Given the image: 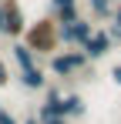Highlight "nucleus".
I'll return each instance as SVG.
<instances>
[{"mask_svg":"<svg viewBox=\"0 0 121 124\" xmlns=\"http://www.w3.org/2000/svg\"><path fill=\"white\" fill-rule=\"evenodd\" d=\"M20 44H24L27 50H34L37 57H54L60 50V23L54 20L51 14H47V17H37V20L27 23Z\"/></svg>","mask_w":121,"mask_h":124,"instance_id":"obj_1","label":"nucleus"},{"mask_svg":"<svg viewBox=\"0 0 121 124\" xmlns=\"http://www.w3.org/2000/svg\"><path fill=\"white\" fill-rule=\"evenodd\" d=\"M27 14L20 7V0H0V37L7 40H20L27 30Z\"/></svg>","mask_w":121,"mask_h":124,"instance_id":"obj_2","label":"nucleus"},{"mask_svg":"<svg viewBox=\"0 0 121 124\" xmlns=\"http://www.w3.org/2000/svg\"><path fill=\"white\" fill-rule=\"evenodd\" d=\"M87 64H91V61L84 57V50H78V47H71V50H57L54 57H47V67H51L54 77H74V74H81Z\"/></svg>","mask_w":121,"mask_h":124,"instance_id":"obj_3","label":"nucleus"},{"mask_svg":"<svg viewBox=\"0 0 121 124\" xmlns=\"http://www.w3.org/2000/svg\"><path fill=\"white\" fill-rule=\"evenodd\" d=\"M94 34V23H91V17H78L74 23H64L60 27V47H84V40Z\"/></svg>","mask_w":121,"mask_h":124,"instance_id":"obj_4","label":"nucleus"},{"mask_svg":"<svg viewBox=\"0 0 121 124\" xmlns=\"http://www.w3.org/2000/svg\"><path fill=\"white\" fill-rule=\"evenodd\" d=\"M34 114H37L40 124L54 121V117H64V91L60 87H44V101L37 104Z\"/></svg>","mask_w":121,"mask_h":124,"instance_id":"obj_5","label":"nucleus"},{"mask_svg":"<svg viewBox=\"0 0 121 124\" xmlns=\"http://www.w3.org/2000/svg\"><path fill=\"white\" fill-rule=\"evenodd\" d=\"M111 47H114L111 34H108L104 27H94V34L84 40L81 50H84V57H87V61H101V57H108V54H111Z\"/></svg>","mask_w":121,"mask_h":124,"instance_id":"obj_6","label":"nucleus"},{"mask_svg":"<svg viewBox=\"0 0 121 124\" xmlns=\"http://www.w3.org/2000/svg\"><path fill=\"white\" fill-rule=\"evenodd\" d=\"M51 17L64 27V23H74L81 17V10H78V0H51Z\"/></svg>","mask_w":121,"mask_h":124,"instance_id":"obj_7","label":"nucleus"},{"mask_svg":"<svg viewBox=\"0 0 121 124\" xmlns=\"http://www.w3.org/2000/svg\"><path fill=\"white\" fill-rule=\"evenodd\" d=\"M10 57H14V64H17V74L40 67V64H37V54H34V50H27L20 40H10Z\"/></svg>","mask_w":121,"mask_h":124,"instance_id":"obj_8","label":"nucleus"},{"mask_svg":"<svg viewBox=\"0 0 121 124\" xmlns=\"http://www.w3.org/2000/svg\"><path fill=\"white\" fill-rule=\"evenodd\" d=\"M87 114V104L81 94H64V117L67 121H74V117H84Z\"/></svg>","mask_w":121,"mask_h":124,"instance_id":"obj_9","label":"nucleus"},{"mask_svg":"<svg viewBox=\"0 0 121 124\" xmlns=\"http://www.w3.org/2000/svg\"><path fill=\"white\" fill-rule=\"evenodd\" d=\"M20 84L27 87V91H44L47 87V74H44V67H34V70H24V74H17Z\"/></svg>","mask_w":121,"mask_h":124,"instance_id":"obj_10","label":"nucleus"},{"mask_svg":"<svg viewBox=\"0 0 121 124\" xmlns=\"http://www.w3.org/2000/svg\"><path fill=\"white\" fill-rule=\"evenodd\" d=\"M87 10L94 20H111L114 14V0H87Z\"/></svg>","mask_w":121,"mask_h":124,"instance_id":"obj_11","label":"nucleus"},{"mask_svg":"<svg viewBox=\"0 0 121 124\" xmlns=\"http://www.w3.org/2000/svg\"><path fill=\"white\" fill-rule=\"evenodd\" d=\"M10 84V67H7V61L0 57V87H7Z\"/></svg>","mask_w":121,"mask_h":124,"instance_id":"obj_12","label":"nucleus"},{"mask_svg":"<svg viewBox=\"0 0 121 124\" xmlns=\"http://www.w3.org/2000/svg\"><path fill=\"white\" fill-rule=\"evenodd\" d=\"M111 30H121V3H114V14H111Z\"/></svg>","mask_w":121,"mask_h":124,"instance_id":"obj_13","label":"nucleus"},{"mask_svg":"<svg viewBox=\"0 0 121 124\" xmlns=\"http://www.w3.org/2000/svg\"><path fill=\"white\" fill-rule=\"evenodd\" d=\"M111 81L121 87V64H114V67H111Z\"/></svg>","mask_w":121,"mask_h":124,"instance_id":"obj_14","label":"nucleus"},{"mask_svg":"<svg viewBox=\"0 0 121 124\" xmlns=\"http://www.w3.org/2000/svg\"><path fill=\"white\" fill-rule=\"evenodd\" d=\"M20 124H40V121H37V114H30V117H24Z\"/></svg>","mask_w":121,"mask_h":124,"instance_id":"obj_15","label":"nucleus"},{"mask_svg":"<svg viewBox=\"0 0 121 124\" xmlns=\"http://www.w3.org/2000/svg\"><path fill=\"white\" fill-rule=\"evenodd\" d=\"M47 124H71L67 117H54V121H47Z\"/></svg>","mask_w":121,"mask_h":124,"instance_id":"obj_16","label":"nucleus"},{"mask_svg":"<svg viewBox=\"0 0 121 124\" xmlns=\"http://www.w3.org/2000/svg\"><path fill=\"white\" fill-rule=\"evenodd\" d=\"M114 3H121V0H114Z\"/></svg>","mask_w":121,"mask_h":124,"instance_id":"obj_17","label":"nucleus"},{"mask_svg":"<svg viewBox=\"0 0 121 124\" xmlns=\"http://www.w3.org/2000/svg\"><path fill=\"white\" fill-rule=\"evenodd\" d=\"M14 124H20V121H14Z\"/></svg>","mask_w":121,"mask_h":124,"instance_id":"obj_18","label":"nucleus"},{"mask_svg":"<svg viewBox=\"0 0 121 124\" xmlns=\"http://www.w3.org/2000/svg\"><path fill=\"white\" fill-rule=\"evenodd\" d=\"M0 107H3V104H0Z\"/></svg>","mask_w":121,"mask_h":124,"instance_id":"obj_19","label":"nucleus"}]
</instances>
